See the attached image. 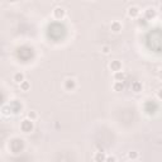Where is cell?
Returning <instances> with one entry per match:
<instances>
[{
	"label": "cell",
	"instance_id": "3",
	"mask_svg": "<svg viewBox=\"0 0 162 162\" xmlns=\"http://www.w3.org/2000/svg\"><path fill=\"white\" fill-rule=\"evenodd\" d=\"M52 18L55 20H63L66 18V9L62 8V7H56L52 10Z\"/></svg>",
	"mask_w": 162,
	"mask_h": 162
},
{
	"label": "cell",
	"instance_id": "23",
	"mask_svg": "<svg viewBox=\"0 0 162 162\" xmlns=\"http://www.w3.org/2000/svg\"><path fill=\"white\" fill-rule=\"evenodd\" d=\"M158 12L162 14V3H161V4H159V7H158Z\"/></svg>",
	"mask_w": 162,
	"mask_h": 162
},
{
	"label": "cell",
	"instance_id": "14",
	"mask_svg": "<svg viewBox=\"0 0 162 162\" xmlns=\"http://www.w3.org/2000/svg\"><path fill=\"white\" fill-rule=\"evenodd\" d=\"M142 90H143V85H142V82H139V81H134V82L132 84V91H133V92L139 94Z\"/></svg>",
	"mask_w": 162,
	"mask_h": 162
},
{
	"label": "cell",
	"instance_id": "11",
	"mask_svg": "<svg viewBox=\"0 0 162 162\" xmlns=\"http://www.w3.org/2000/svg\"><path fill=\"white\" fill-rule=\"evenodd\" d=\"M25 80V75H24V72H22V71H18V72H15L14 75H13V81L15 82V84H20V82H23Z\"/></svg>",
	"mask_w": 162,
	"mask_h": 162
},
{
	"label": "cell",
	"instance_id": "17",
	"mask_svg": "<svg viewBox=\"0 0 162 162\" xmlns=\"http://www.w3.org/2000/svg\"><path fill=\"white\" fill-rule=\"evenodd\" d=\"M128 159H132V161H136V159H138L139 158V153L138 152H136V151H133V152H128Z\"/></svg>",
	"mask_w": 162,
	"mask_h": 162
},
{
	"label": "cell",
	"instance_id": "16",
	"mask_svg": "<svg viewBox=\"0 0 162 162\" xmlns=\"http://www.w3.org/2000/svg\"><path fill=\"white\" fill-rule=\"evenodd\" d=\"M27 118H29V119H32V120H37V119H38V113H37L36 110H29V112L27 113Z\"/></svg>",
	"mask_w": 162,
	"mask_h": 162
},
{
	"label": "cell",
	"instance_id": "7",
	"mask_svg": "<svg viewBox=\"0 0 162 162\" xmlns=\"http://www.w3.org/2000/svg\"><path fill=\"white\" fill-rule=\"evenodd\" d=\"M92 159L95 162H105L107 161V154L102 149V151H98V152H95L94 156H92Z\"/></svg>",
	"mask_w": 162,
	"mask_h": 162
},
{
	"label": "cell",
	"instance_id": "8",
	"mask_svg": "<svg viewBox=\"0 0 162 162\" xmlns=\"http://www.w3.org/2000/svg\"><path fill=\"white\" fill-rule=\"evenodd\" d=\"M9 104H10V108H12V110H13V114L22 113L23 105H22V103H20V102H18V100H13V102H10Z\"/></svg>",
	"mask_w": 162,
	"mask_h": 162
},
{
	"label": "cell",
	"instance_id": "4",
	"mask_svg": "<svg viewBox=\"0 0 162 162\" xmlns=\"http://www.w3.org/2000/svg\"><path fill=\"white\" fill-rule=\"evenodd\" d=\"M127 15L132 19H138L141 15V8L138 5H131L127 9Z\"/></svg>",
	"mask_w": 162,
	"mask_h": 162
},
{
	"label": "cell",
	"instance_id": "10",
	"mask_svg": "<svg viewBox=\"0 0 162 162\" xmlns=\"http://www.w3.org/2000/svg\"><path fill=\"white\" fill-rule=\"evenodd\" d=\"M0 112H2V115L5 117V118H8V117H10L13 114V110L10 108V104H4L2 107V109H0Z\"/></svg>",
	"mask_w": 162,
	"mask_h": 162
},
{
	"label": "cell",
	"instance_id": "5",
	"mask_svg": "<svg viewBox=\"0 0 162 162\" xmlns=\"http://www.w3.org/2000/svg\"><path fill=\"white\" fill-rule=\"evenodd\" d=\"M122 29H123L122 22H119V20H113V22H112V24H110V30L113 32V33L118 34V33H120V32H122Z\"/></svg>",
	"mask_w": 162,
	"mask_h": 162
},
{
	"label": "cell",
	"instance_id": "12",
	"mask_svg": "<svg viewBox=\"0 0 162 162\" xmlns=\"http://www.w3.org/2000/svg\"><path fill=\"white\" fill-rule=\"evenodd\" d=\"M125 77H127V75H125V72L124 71H117V72H113V79H114V81H124L125 80Z\"/></svg>",
	"mask_w": 162,
	"mask_h": 162
},
{
	"label": "cell",
	"instance_id": "19",
	"mask_svg": "<svg viewBox=\"0 0 162 162\" xmlns=\"http://www.w3.org/2000/svg\"><path fill=\"white\" fill-rule=\"evenodd\" d=\"M156 96H157V99H158V100H161V102H162V87L157 89V91H156Z\"/></svg>",
	"mask_w": 162,
	"mask_h": 162
},
{
	"label": "cell",
	"instance_id": "2",
	"mask_svg": "<svg viewBox=\"0 0 162 162\" xmlns=\"http://www.w3.org/2000/svg\"><path fill=\"white\" fill-rule=\"evenodd\" d=\"M34 120H32L29 118H25L20 122V131L23 133H30L34 129V124H33Z\"/></svg>",
	"mask_w": 162,
	"mask_h": 162
},
{
	"label": "cell",
	"instance_id": "13",
	"mask_svg": "<svg viewBox=\"0 0 162 162\" xmlns=\"http://www.w3.org/2000/svg\"><path fill=\"white\" fill-rule=\"evenodd\" d=\"M112 89L117 92L119 91H123L124 90V81H114L113 85H112Z\"/></svg>",
	"mask_w": 162,
	"mask_h": 162
},
{
	"label": "cell",
	"instance_id": "20",
	"mask_svg": "<svg viewBox=\"0 0 162 162\" xmlns=\"http://www.w3.org/2000/svg\"><path fill=\"white\" fill-rule=\"evenodd\" d=\"M147 22H148V20H147L146 18H142V19H139L138 24H139V25H146V24H147Z\"/></svg>",
	"mask_w": 162,
	"mask_h": 162
},
{
	"label": "cell",
	"instance_id": "6",
	"mask_svg": "<svg viewBox=\"0 0 162 162\" xmlns=\"http://www.w3.org/2000/svg\"><path fill=\"white\" fill-rule=\"evenodd\" d=\"M109 69H110V71H113V72L120 71V70L123 69V63H122L119 60H114V61H112V62L109 63Z\"/></svg>",
	"mask_w": 162,
	"mask_h": 162
},
{
	"label": "cell",
	"instance_id": "9",
	"mask_svg": "<svg viewBox=\"0 0 162 162\" xmlns=\"http://www.w3.org/2000/svg\"><path fill=\"white\" fill-rule=\"evenodd\" d=\"M157 17V10L154 9V8H147L146 10H144V18L147 19V20H152V19H154Z\"/></svg>",
	"mask_w": 162,
	"mask_h": 162
},
{
	"label": "cell",
	"instance_id": "21",
	"mask_svg": "<svg viewBox=\"0 0 162 162\" xmlns=\"http://www.w3.org/2000/svg\"><path fill=\"white\" fill-rule=\"evenodd\" d=\"M107 161H108V162H110V161L115 162V161H117V157H115V156H107Z\"/></svg>",
	"mask_w": 162,
	"mask_h": 162
},
{
	"label": "cell",
	"instance_id": "1",
	"mask_svg": "<svg viewBox=\"0 0 162 162\" xmlns=\"http://www.w3.org/2000/svg\"><path fill=\"white\" fill-rule=\"evenodd\" d=\"M62 87H63L65 91H67V92H71V91L76 90V87H77L76 79L75 77H66L62 82Z\"/></svg>",
	"mask_w": 162,
	"mask_h": 162
},
{
	"label": "cell",
	"instance_id": "18",
	"mask_svg": "<svg viewBox=\"0 0 162 162\" xmlns=\"http://www.w3.org/2000/svg\"><path fill=\"white\" fill-rule=\"evenodd\" d=\"M110 52H112V47L110 46H108V44L102 46V53L103 55H109Z\"/></svg>",
	"mask_w": 162,
	"mask_h": 162
},
{
	"label": "cell",
	"instance_id": "15",
	"mask_svg": "<svg viewBox=\"0 0 162 162\" xmlns=\"http://www.w3.org/2000/svg\"><path fill=\"white\" fill-rule=\"evenodd\" d=\"M19 89H20L23 92H28V91L30 90V82L27 81V80H24L23 82L19 84Z\"/></svg>",
	"mask_w": 162,
	"mask_h": 162
},
{
	"label": "cell",
	"instance_id": "22",
	"mask_svg": "<svg viewBox=\"0 0 162 162\" xmlns=\"http://www.w3.org/2000/svg\"><path fill=\"white\" fill-rule=\"evenodd\" d=\"M158 79H159V80H162V69L158 71Z\"/></svg>",
	"mask_w": 162,
	"mask_h": 162
}]
</instances>
